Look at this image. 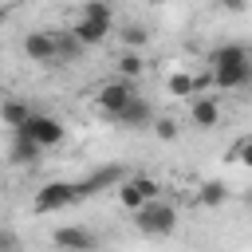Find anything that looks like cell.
<instances>
[{"mask_svg":"<svg viewBox=\"0 0 252 252\" xmlns=\"http://www.w3.org/2000/svg\"><path fill=\"white\" fill-rule=\"evenodd\" d=\"M71 35H75L83 47H98V43L110 35V20H87V16H79V24L71 28Z\"/></svg>","mask_w":252,"mask_h":252,"instance_id":"11","label":"cell"},{"mask_svg":"<svg viewBox=\"0 0 252 252\" xmlns=\"http://www.w3.org/2000/svg\"><path fill=\"white\" fill-rule=\"evenodd\" d=\"M134 185H138V193H142V201L150 205V201H161V181L158 177H146V173H138V177H130Z\"/></svg>","mask_w":252,"mask_h":252,"instance_id":"19","label":"cell"},{"mask_svg":"<svg viewBox=\"0 0 252 252\" xmlns=\"http://www.w3.org/2000/svg\"><path fill=\"white\" fill-rule=\"evenodd\" d=\"M118 35H122V51H138V47L146 43V28H142V24H126Z\"/></svg>","mask_w":252,"mask_h":252,"instance_id":"20","label":"cell"},{"mask_svg":"<svg viewBox=\"0 0 252 252\" xmlns=\"http://www.w3.org/2000/svg\"><path fill=\"white\" fill-rule=\"evenodd\" d=\"M138 94V87L130 83V79H110V83H102L98 87V94H94V106H98V114L102 118H114L118 110H126V102Z\"/></svg>","mask_w":252,"mask_h":252,"instance_id":"4","label":"cell"},{"mask_svg":"<svg viewBox=\"0 0 252 252\" xmlns=\"http://www.w3.org/2000/svg\"><path fill=\"white\" fill-rule=\"evenodd\" d=\"M8 4H16V0H8Z\"/></svg>","mask_w":252,"mask_h":252,"instance_id":"27","label":"cell"},{"mask_svg":"<svg viewBox=\"0 0 252 252\" xmlns=\"http://www.w3.org/2000/svg\"><path fill=\"white\" fill-rule=\"evenodd\" d=\"M169 94H181V98H197L205 87H209V71L205 75H189V71H177V75H169Z\"/></svg>","mask_w":252,"mask_h":252,"instance_id":"12","label":"cell"},{"mask_svg":"<svg viewBox=\"0 0 252 252\" xmlns=\"http://www.w3.org/2000/svg\"><path fill=\"white\" fill-rule=\"evenodd\" d=\"M39 154H43V150H39L32 138H16V134H12V150H8V161H12V165H35Z\"/></svg>","mask_w":252,"mask_h":252,"instance_id":"14","label":"cell"},{"mask_svg":"<svg viewBox=\"0 0 252 252\" xmlns=\"http://www.w3.org/2000/svg\"><path fill=\"white\" fill-rule=\"evenodd\" d=\"M87 47L71 35V32H55V63H75Z\"/></svg>","mask_w":252,"mask_h":252,"instance_id":"15","label":"cell"},{"mask_svg":"<svg viewBox=\"0 0 252 252\" xmlns=\"http://www.w3.org/2000/svg\"><path fill=\"white\" fill-rule=\"evenodd\" d=\"M224 4V12H244L248 8V0H220Z\"/></svg>","mask_w":252,"mask_h":252,"instance_id":"25","label":"cell"},{"mask_svg":"<svg viewBox=\"0 0 252 252\" xmlns=\"http://www.w3.org/2000/svg\"><path fill=\"white\" fill-rule=\"evenodd\" d=\"M122 181H126L122 165H102V169L87 173L83 181H75V197L83 201V197H94V193H102V189H118Z\"/></svg>","mask_w":252,"mask_h":252,"instance_id":"6","label":"cell"},{"mask_svg":"<svg viewBox=\"0 0 252 252\" xmlns=\"http://www.w3.org/2000/svg\"><path fill=\"white\" fill-rule=\"evenodd\" d=\"M197 201H201L205 209H220V205L228 201V185H224V181H205V185L197 189Z\"/></svg>","mask_w":252,"mask_h":252,"instance_id":"16","label":"cell"},{"mask_svg":"<svg viewBox=\"0 0 252 252\" xmlns=\"http://www.w3.org/2000/svg\"><path fill=\"white\" fill-rule=\"evenodd\" d=\"M16 138H32L39 150H51V146H59L63 138H67V126L55 118V114H43V110H35L20 130H12Z\"/></svg>","mask_w":252,"mask_h":252,"instance_id":"1","label":"cell"},{"mask_svg":"<svg viewBox=\"0 0 252 252\" xmlns=\"http://www.w3.org/2000/svg\"><path fill=\"white\" fill-rule=\"evenodd\" d=\"M134 224H138V232H146V236H169V232L177 228V209H173L169 201H150V205H142V209L134 213Z\"/></svg>","mask_w":252,"mask_h":252,"instance_id":"2","label":"cell"},{"mask_svg":"<svg viewBox=\"0 0 252 252\" xmlns=\"http://www.w3.org/2000/svg\"><path fill=\"white\" fill-rule=\"evenodd\" d=\"M228 158H232V161H244V165H252V138H244V142H236Z\"/></svg>","mask_w":252,"mask_h":252,"instance_id":"24","label":"cell"},{"mask_svg":"<svg viewBox=\"0 0 252 252\" xmlns=\"http://www.w3.org/2000/svg\"><path fill=\"white\" fill-rule=\"evenodd\" d=\"M24 55L32 63H55V32H28L24 35Z\"/></svg>","mask_w":252,"mask_h":252,"instance_id":"10","label":"cell"},{"mask_svg":"<svg viewBox=\"0 0 252 252\" xmlns=\"http://www.w3.org/2000/svg\"><path fill=\"white\" fill-rule=\"evenodd\" d=\"M79 197H75V181H47V185H39L35 189V197H32V213H63L67 205H75Z\"/></svg>","mask_w":252,"mask_h":252,"instance_id":"3","label":"cell"},{"mask_svg":"<svg viewBox=\"0 0 252 252\" xmlns=\"http://www.w3.org/2000/svg\"><path fill=\"white\" fill-rule=\"evenodd\" d=\"M83 16H87V20H114V12H110L106 0H87V4H83Z\"/></svg>","mask_w":252,"mask_h":252,"instance_id":"21","label":"cell"},{"mask_svg":"<svg viewBox=\"0 0 252 252\" xmlns=\"http://www.w3.org/2000/svg\"><path fill=\"white\" fill-rule=\"evenodd\" d=\"M32 114H35V106H32V102H24V98H0V122H4V126L20 130Z\"/></svg>","mask_w":252,"mask_h":252,"instance_id":"13","label":"cell"},{"mask_svg":"<svg viewBox=\"0 0 252 252\" xmlns=\"http://www.w3.org/2000/svg\"><path fill=\"white\" fill-rule=\"evenodd\" d=\"M0 252H24V244H20L16 228H4V224H0Z\"/></svg>","mask_w":252,"mask_h":252,"instance_id":"22","label":"cell"},{"mask_svg":"<svg viewBox=\"0 0 252 252\" xmlns=\"http://www.w3.org/2000/svg\"><path fill=\"white\" fill-rule=\"evenodd\" d=\"M154 106H150V98L146 94H134L130 102H126V110H118L110 122H118V126H126V130H146V126H154Z\"/></svg>","mask_w":252,"mask_h":252,"instance_id":"7","label":"cell"},{"mask_svg":"<svg viewBox=\"0 0 252 252\" xmlns=\"http://www.w3.org/2000/svg\"><path fill=\"white\" fill-rule=\"evenodd\" d=\"M142 71H146V59H142L138 51H122V55H118V79H130V83H134Z\"/></svg>","mask_w":252,"mask_h":252,"instance_id":"17","label":"cell"},{"mask_svg":"<svg viewBox=\"0 0 252 252\" xmlns=\"http://www.w3.org/2000/svg\"><path fill=\"white\" fill-rule=\"evenodd\" d=\"M189 122H193L197 130H213V126H220V102H217L213 94H197V98H189Z\"/></svg>","mask_w":252,"mask_h":252,"instance_id":"8","label":"cell"},{"mask_svg":"<svg viewBox=\"0 0 252 252\" xmlns=\"http://www.w3.org/2000/svg\"><path fill=\"white\" fill-rule=\"evenodd\" d=\"M154 130H158V138H165V142L177 138V122H173V118H154Z\"/></svg>","mask_w":252,"mask_h":252,"instance_id":"23","label":"cell"},{"mask_svg":"<svg viewBox=\"0 0 252 252\" xmlns=\"http://www.w3.org/2000/svg\"><path fill=\"white\" fill-rule=\"evenodd\" d=\"M118 205H122L126 213H138V209L146 205V201H142V193H138V185H134L130 177H126V181L118 185Z\"/></svg>","mask_w":252,"mask_h":252,"instance_id":"18","label":"cell"},{"mask_svg":"<svg viewBox=\"0 0 252 252\" xmlns=\"http://www.w3.org/2000/svg\"><path fill=\"white\" fill-rule=\"evenodd\" d=\"M51 244L63 248V252H98V248H102L98 232H91V228H83V224H63V228H55V232H51Z\"/></svg>","mask_w":252,"mask_h":252,"instance_id":"5","label":"cell"},{"mask_svg":"<svg viewBox=\"0 0 252 252\" xmlns=\"http://www.w3.org/2000/svg\"><path fill=\"white\" fill-rule=\"evenodd\" d=\"M209 87H217V91H240V87H252V63L209 71Z\"/></svg>","mask_w":252,"mask_h":252,"instance_id":"9","label":"cell"},{"mask_svg":"<svg viewBox=\"0 0 252 252\" xmlns=\"http://www.w3.org/2000/svg\"><path fill=\"white\" fill-rule=\"evenodd\" d=\"M0 24H4V4H0Z\"/></svg>","mask_w":252,"mask_h":252,"instance_id":"26","label":"cell"}]
</instances>
